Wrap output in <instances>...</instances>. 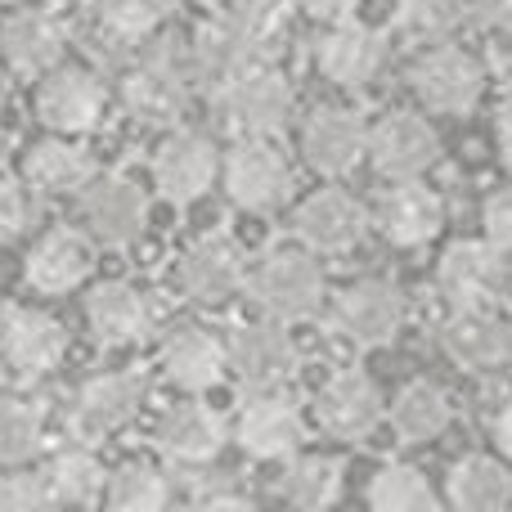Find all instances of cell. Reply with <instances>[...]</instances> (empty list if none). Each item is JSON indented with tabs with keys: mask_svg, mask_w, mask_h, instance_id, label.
Instances as JSON below:
<instances>
[{
	"mask_svg": "<svg viewBox=\"0 0 512 512\" xmlns=\"http://www.w3.org/2000/svg\"><path fill=\"white\" fill-rule=\"evenodd\" d=\"M499 153H504V162H508V171H512V108L499 117Z\"/></svg>",
	"mask_w": 512,
	"mask_h": 512,
	"instance_id": "7dc6e473",
	"label": "cell"
},
{
	"mask_svg": "<svg viewBox=\"0 0 512 512\" xmlns=\"http://www.w3.org/2000/svg\"><path fill=\"white\" fill-rule=\"evenodd\" d=\"M225 441H230V427H225V418L216 414L212 405H203V400H180V405H171L167 414L158 418V427H153V445H158L171 463H189V468L212 463L216 454L225 450Z\"/></svg>",
	"mask_w": 512,
	"mask_h": 512,
	"instance_id": "2e32d148",
	"label": "cell"
},
{
	"mask_svg": "<svg viewBox=\"0 0 512 512\" xmlns=\"http://www.w3.org/2000/svg\"><path fill=\"white\" fill-rule=\"evenodd\" d=\"M499 81H504V90H508V99H512V54L504 59V68H499Z\"/></svg>",
	"mask_w": 512,
	"mask_h": 512,
	"instance_id": "c3c4849f",
	"label": "cell"
},
{
	"mask_svg": "<svg viewBox=\"0 0 512 512\" xmlns=\"http://www.w3.org/2000/svg\"><path fill=\"white\" fill-rule=\"evenodd\" d=\"M450 504L463 512H499L512 504V472L490 454H468L450 472Z\"/></svg>",
	"mask_w": 512,
	"mask_h": 512,
	"instance_id": "4dcf8cb0",
	"label": "cell"
},
{
	"mask_svg": "<svg viewBox=\"0 0 512 512\" xmlns=\"http://www.w3.org/2000/svg\"><path fill=\"white\" fill-rule=\"evenodd\" d=\"M23 176L27 185H36L41 194H77L90 185L95 176V162L81 144H72L68 135H45L27 149L23 158Z\"/></svg>",
	"mask_w": 512,
	"mask_h": 512,
	"instance_id": "83f0119b",
	"label": "cell"
},
{
	"mask_svg": "<svg viewBox=\"0 0 512 512\" xmlns=\"http://www.w3.org/2000/svg\"><path fill=\"white\" fill-rule=\"evenodd\" d=\"M194 72H189L185 41H158L135 59V68L126 72V108L140 122H171L194 95Z\"/></svg>",
	"mask_w": 512,
	"mask_h": 512,
	"instance_id": "6da1fadb",
	"label": "cell"
},
{
	"mask_svg": "<svg viewBox=\"0 0 512 512\" xmlns=\"http://www.w3.org/2000/svg\"><path fill=\"white\" fill-rule=\"evenodd\" d=\"M378 418H382L378 382L360 369L333 373L315 396V423L324 427L328 436H337V441H360V436H369L373 427H378Z\"/></svg>",
	"mask_w": 512,
	"mask_h": 512,
	"instance_id": "e0dca14e",
	"label": "cell"
},
{
	"mask_svg": "<svg viewBox=\"0 0 512 512\" xmlns=\"http://www.w3.org/2000/svg\"><path fill=\"white\" fill-rule=\"evenodd\" d=\"M342 463L328 454H297L283 472V499L292 508H333L342 499Z\"/></svg>",
	"mask_w": 512,
	"mask_h": 512,
	"instance_id": "d6a6232c",
	"label": "cell"
},
{
	"mask_svg": "<svg viewBox=\"0 0 512 512\" xmlns=\"http://www.w3.org/2000/svg\"><path fill=\"white\" fill-rule=\"evenodd\" d=\"M86 324L95 333V342L104 346H135L153 324V310L144 301V292L126 279H108L99 288H90L86 297Z\"/></svg>",
	"mask_w": 512,
	"mask_h": 512,
	"instance_id": "d4e9b609",
	"label": "cell"
},
{
	"mask_svg": "<svg viewBox=\"0 0 512 512\" xmlns=\"http://www.w3.org/2000/svg\"><path fill=\"white\" fill-rule=\"evenodd\" d=\"M36 508H50V490H45L41 472H23V463L0 472V512H36Z\"/></svg>",
	"mask_w": 512,
	"mask_h": 512,
	"instance_id": "ab89813d",
	"label": "cell"
},
{
	"mask_svg": "<svg viewBox=\"0 0 512 512\" xmlns=\"http://www.w3.org/2000/svg\"><path fill=\"white\" fill-rule=\"evenodd\" d=\"M221 176V153L203 131H171L153 153V185L167 203H198Z\"/></svg>",
	"mask_w": 512,
	"mask_h": 512,
	"instance_id": "ba28073f",
	"label": "cell"
},
{
	"mask_svg": "<svg viewBox=\"0 0 512 512\" xmlns=\"http://www.w3.org/2000/svg\"><path fill=\"white\" fill-rule=\"evenodd\" d=\"M441 198L418 180H396L378 203V230L396 248H423L441 234Z\"/></svg>",
	"mask_w": 512,
	"mask_h": 512,
	"instance_id": "484cf974",
	"label": "cell"
},
{
	"mask_svg": "<svg viewBox=\"0 0 512 512\" xmlns=\"http://www.w3.org/2000/svg\"><path fill=\"white\" fill-rule=\"evenodd\" d=\"M364 149H369V126L355 108L324 104L301 126V158L319 176H346L364 158Z\"/></svg>",
	"mask_w": 512,
	"mask_h": 512,
	"instance_id": "4fadbf2b",
	"label": "cell"
},
{
	"mask_svg": "<svg viewBox=\"0 0 512 512\" xmlns=\"http://www.w3.org/2000/svg\"><path fill=\"white\" fill-rule=\"evenodd\" d=\"M369 504L378 512H432L441 499H436L427 472H418L414 463H387L369 481Z\"/></svg>",
	"mask_w": 512,
	"mask_h": 512,
	"instance_id": "e575fe53",
	"label": "cell"
},
{
	"mask_svg": "<svg viewBox=\"0 0 512 512\" xmlns=\"http://www.w3.org/2000/svg\"><path fill=\"white\" fill-rule=\"evenodd\" d=\"M508 364H512V351H508Z\"/></svg>",
	"mask_w": 512,
	"mask_h": 512,
	"instance_id": "681fc988",
	"label": "cell"
},
{
	"mask_svg": "<svg viewBox=\"0 0 512 512\" xmlns=\"http://www.w3.org/2000/svg\"><path fill=\"white\" fill-rule=\"evenodd\" d=\"M0 355H5L14 378L36 382L63 364V355H68V333H63V324L54 315H45V310L14 306L0 319Z\"/></svg>",
	"mask_w": 512,
	"mask_h": 512,
	"instance_id": "8fae6325",
	"label": "cell"
},
{
	"mask_svg": "<svg viewBox=\"0 0 512 512\" xmlns=\"http://www.w3.org/2000/svg\"><path fill=\"white\" fill-rule=\"evenodd\" d=\"M292 230H297V239L306 243L310 252L337 256V252H351L355 243L364 239L369 216H364V207L355 203L346 189H319V194H310L306 203L297 207Z\"/></svg>",
	"mask_w": 512,
	"mask_h": 512,
	"instance_id": "44dd1931",
	"label": "cell"
},
{
	"mask_svg": "<svg viewBox=\"0 0 512 512\" xmlns=\"http://www.w3.org/2000/svg\"><path fill=\"white\" fill-rule=\"evenodd\" d=\"M441 351L450 355L459 369L490 373V369H499V364H508L512 328L486 306H454V315L445 319V328H441Z\"/></svg>",
	"mask_w": 512,
	"mask_h": 512,
	"instance_id": "d6986e66",
	"label": "cell"
},
{
	"mask_svg": "<svg viewBox=\"0 0 512 512\" xmlns=\"http://www.w3.org/2000/svg\"><path fill=\"white\" fill-rule=\"evenodd\" d=\"M99 27L117 41H149L171 14V0H95Z\"/></svg>",
	"mask_w": 512,
	"mask_h": 512,
	"instance_id": "8d00e7d4",
	"label": "cell"
},
{
	"mask_svg": "<svg viewBox=\"0 0 512 512\" xmlns=\"http://www.w3.org/2000/svg\"><path fill=\"white\" fill-rule=\"evenodd\" d=\"M104 81L86 68H50L36 86V117L54 135H86L104 122Z\"/></svg>",
	"mask_w": 512,
	"mask_h": 512,
	"instance_id": "52a82bcc",
	"label": "cell"
},
{
	"mask_svg": "<svg viewBox=\"0 0 512 512\" xmlns=\"http://www.w3.org/2000/svg\"><path fill=\"white\" fill-rule=\"evenodd\" d=\"M436 288L450 306H490L504 288V252L495 243H454L436 261Z\"/></svg>",
	"mask_w": 512,
	"mask_h": 512,
	"instance_id": "ffe728a7",
	"label": "cell"
},
{
	"mask_svg": "<svg viewBox=\"0 0 512 512\" xmlns=\"http://www.w3.org/2000/svg\"><path fill=\"white\" fill-rule=\"evenodd\" d=\"M212 95L221 122L239 135H279L292 117V86L274 68H256V63L225 77Z\"/></svg>",
	"mask_w": 512,
	"mask_h": 512,
	"instance_id": "7a4b0ae2",
	"label": "cell"
},
{
	"mask_svg": "<svg viewBox=\"0 0 512 512\" xmlns=\"http://www.w3.org/2000/svg\"><path fill=\"white\" fill-rule=\"evenodd\" d=\"M90 270H95V248H90V239L77 230H50L27 252V265H23L27 283H32L36 292H50V297L81 288V283L90 279Z\"/></svg>",
	"mask_w": 512,
	"mask_h": 512,
	"instance_id": "4316f807",
	"label": "cell"
},
{
	"mask_svg": "<svg viewBox=\"0 0 512 512\" xmlns=\"http://www.w3.org/2000/svg\"><path fill=\"white\" fill-rule=\"evenodd\" d=\"M373 167L387 180H418L427 167H436L441 158V140L436 131L414 113H387L378 126L369 131V149Z\"/></svg>",
	"mask_w": 512,
	"mask_h": 512,
	"instance_id": "5bb4252c",
	"label": "cell"
},
{
	"mask_svg": "<svg viewBox=\"0 0 512 512\" xmlns=\"http://www.w3.org/2000/svg\"><path fill=\"white\" fill-rule=\"evenodd\" d=\"M495 445H499V454L512 463V405L495 418Z\"/></svg>",
	"mask_w": 512,
	"mask_h": 512,
	"instance_id": "f6af8a7d",
	"label": "cell"
},
{
	"mask_svg": "<svg viewBox=\"0 0 512 512\" xmlns=\"http://www.w3.org/2000/svg\"><path fill=\"white\" fill-rule=\"evenodd\" d=\"M292 5H301L306 14H315V18H333V14H342L346 9V0H292Z\"/></svg>",
	"mask_w": 512,
	"mask_h": 512,
	"instance_id": "bcb514c9",
	"label": "cell"
},
{
	"mask_svg": "<svg viewBox=\"0 0 512 512\" xmlns=\"http://www.w3.org/2000/svg\"><path fill=\"white\" fill-rule=\"evenodd\" d=\"M45 490H50V504H63V508H86V504H99L104 499V486H108V468L99 463L95 450H59L50 463H45Z\"/></svg>",
	"mask_w": 512,
	"mask_h": 512,
	"instance_id": "f546056e",
	"label": "cell"
},
{
	"mask_svg": "<svg viewBox=\"0 0 512 512\" xmlns=\"http://www.w3.org/2000/svg\"><path fill=\"white\" fill-rule=\"evenodd\" d=\"M454 409H450V396H445L436 382H409L400 387V396L391 400V427L400 432V441L409 445H427L450 427Z\"/></svg>",
	"mask_w": 512,
	"mask_h": 512,
	"instance_id": "1f68e13d",
	"label": "cell"
},
{
	"mask_svg": "<svg viewBox=\"0 0 512 512\" xmlns=\"http://www.w3.org/2000/svg\"><path fill=\"white\" fill-rule=\"evenodd\" d=\"M176 283L189 301L198 306H221L234 292L248 283V270H243V248L225 234H212V239H198L194 248L180 256L176 265Z\"/></svg>",
	"mask_w": 512,
	"mask_h": 512,
	"instance_id": "9a60e30c",
	"label": "cell"
},
{
	"mask_svg": "<svg viewBox=\"0 0 512 512\" xmlns=\"http://www.w3.org/2000/svg\"><path fill=\"white\" fill-rule=\"evenodd\" d=\"M333 324L355 346H387L405 324V297L387 279H360L337 297Z\"/></svg>",
	"mask_w": 512,
	"mask_h": 512,
	"instance_id": "7c38bea8",
	"label": "cell"
},
{
	"mask_svg": "<svg viewBox=\"0 0 512 512\" xmlns=\"http://www.w3.org/2000/svg\"><path fill=\"white\" fill-rule=\"evenodd\" d=\"M234 436H239L248 459H261V463L288 459L306 441V418H301V409L292 400L274 396V391H256L248 405H243Z\"/></svg>",
	"mask_w": 512,
	"mask_h": 512,
	"instance_id": "ac0fdd59",
	"label": "cell"
},
{
	"mask_svg": "<svg viewBox=\"0 0 512 512\" xmlns=\"http://www.w3.org/2000/svg\"><path fill=\"white\" fill-rule=\"evenodd\" d=\"M225 194L243 212H274L292 194V167L270 135H243L225 158Z\"/></svg>",
	"mask_w": 512,
	"mask_h": 512,
	"instance_id": "277c9868",
	"label": "cell"
},
{
	"mask_svg": "<svg viewBox=\"0 0 512 512\" xmlns=\"http://www.w3.org/2000/svg\"><path fill=\"white\" fill-rule=\"evenodd\" d=\"M81 221H86L90 239L104 248H131L149 225V203H144L135 180L90 176V185L81 189Z\"/></svg>",
	"mask_w": 512,
	"mask_h": 512,
	"instance_id": "30bf717a",
	"label": "cell"
},
{
	"mask_svg": "<svg viewBox=\"0 0 512 512\" xmlns=\"http://www.w3.org/2000/svg\"><path fill=\"white\" fill-rule=\"evenodd\" d=\"M144 396H149V387H144L140 373H131V369L99 373L72 400V427H77L81 441L117 436L122 427L135 423V414L144 409Z\"/></svg>",
	"mask_w": 512,
	"mask_h": 512,
	"instance_id": "9c48e42d",
	"label": "cell"
},
{
	"mask_svg": "<svg viewBox=\"0 0 512 512\" xmlns=\"http://www.w3.org/2000/svg\"><path fill=\"white\" fill-rule=\"evenodd\" d=\"M315 63L333 86H369L387 63V36L364 23H337L319 36Z\"/></svg>",
	"mask_w": 512,
	"mask_h": 512,
	"instance_id": "7402d4cb",
	"label": "cell"
},
{
	"mask_svg": "<svg viewBox=\"0 0 512 512\" xmlns=\"http://www.w3.org/2000/svg\"><path fill=\"white\" fill-rule=\"evenodd\" d=\"M185 54H189V72H194V86H207L216 90L225 77H234L239 68H248L256 45L248 36H239L225 18H216V23L198 27L194 36L185 41Z\"/></svg>",
	"mask_w": 512,
	"mask_h": 512,
	"instance_id": "f1b7e54d",
	"label": "cell"
},
{
	"mask_svg": "<svg viewBox=\"0 0 512 512\" xmlns=\"http://www.w3.org/2000/svg\"><path fill=\"white\" fill-rule=\"evenodd\" d=\"M194 504L198 508H248L252 499L243 495V490H234V486H194Z\"/></svg>",
	"mask_w": 512,
	"mask_h": 512,
	"instance_id": "7bdbcfd3",
	"label": "cell"
},
{
	"mask_svg": "<svg viewBox=\"0 0 512 512\" xmlns=\"http://www.w3.org/2000/svg\"><path fill=\"white\" fill-rule=\"evenodd\" d=\"M225 369L248 391H279L297 373V342L283 328V319L265 315L256 324H243L225 342Z\"/></svg>",
	"mask_w": 512,
	"mask_h": 512,
	"instance_id": "5b68a950",
	"label": "cell"
},
{
	"mask_svg": "<svg viewBox=\"0 0 512 512\" xmlns=\"http://www.w3.org/2000/svg\"><path fill=\"white\" fill-rule=\"evenodd\" d=\"M472 14H477L481 23L512 32V0H472Z\"/></svg>",
	"mask_w": 512,
	"mask_h": 512,
	"instance_id": "ee69618b",
	"label": "cell"
},
{
	"mask_svg": "<svg viewBox=\"0 0 512 512\" xmlns=\"http://www.w3.org/2000/svg\"><path fill=\"white\" fill-rule=\"evenodd\" d=\"M283 9H288V0H221V18L239 36H248L252 45H261L265 36L279 32Z\"/></svg>",
	"mask_w": 512,
	"mask_h": 512,
	"instance_id": "f35d334b",
	"label": "cell"
},
{
	"mask_svg": "<svg viewBox=\"0 0 512 512\" xmlns=\"http://www.w3.org/2000/svg\"><path fill=\"white\" fill-rule=\"evenodd\" d=\"M472 18V0H400V23L405 32L441 41V36L459 32Z\"/></svg>",
	"mask_w": 512,
	"mask_h": 512,
	"instance_id": "74e56055",
	"label": "cell"
},
{
	"mask_svg": "<svg viewBox=\"0 0 512 512\" xmlns=\"http://www.w3.org/2000/svg\"><path fill=\"white\" fill-rule=\"evenodd\" d=\"M171 499V481L153 463H122L117 472H108L104 504L117 512H158Z\"/></svg>",
	"mask_w": 512,
	"mask_h": 512,
	"instance_id": "836d02e7",
	"label": "cell"
},
{
	"mask_svg": "<svg viewBox=\"0 0 512 512\" xmlns=\"http://www.w3.org/2000/svg\"><path fill=\"white\" fill-rule=\"evenodd\" d=\"M248 292L256 301V310L270 319H306L319 310L324 301V270L315 265V256L306 252H270L261 265L248 274Z\"/></svg>",
	"mask_w": 512,
	"mask_h": 512,
	"instance_id": "3957f363",
	"label": "cell"
},
{
	"mask_svg": "<svg viewBox=\"0 0 512 512\" xmlns=\"http://www.w3.org/2000/svg\"><path fill=\"white\" fill-rule=\"evenodd\" d=\"M409 86L432 113H468L486 90V72L459 45H432L414 59L409 68Z\"/></svg>",
	"mask_w": 512,
	"mask_h": 512,
	"instance_id": "8992f818",
	"label": "cell"
},
{
	"mask_svg": "<svg viewBox=\"0 0 512 512\" xmlns=\"http://www.w3.org/2000/svg\"><path fill=\"white\" fill-rule=\"evenodd\" d=\"M162 364V378L176 382L180 391H207L221 382L225 373V342L212 333V328H198V324H180L167 333L158 351Z\"/></svg>",
	"mask_w": 512,
	"mask_h": 512,
	"instance_id": "603a6c76",
	"label": "cell"
},
{
	"mask_svg": "<svg viewBox=\"0 0 512 512\" xmlns=\"http://www.w3.org/2000/svg\"><path fill=\"white\" fill-rule=\"evenodd\" d=\"M481 225H486V243H495L499 252H512V185L495 189L481 207Z\"/></svg>",
	"mask_w": 512,
	"mask_h": 512,
	"instance_id": "60d3db41",
	"label": "cell"
},
{
	"mask_svg": "<svg viewBox=\"0 0 512 512\" xmlns=\"http://www.w3.org/2000/svg\"><path fill=\"white\" fill-rule=\"evenodd\" d=\"M45 441V418L32 400L0 396V468L27 463Z\"/></svg>",
	"mask_w": 512,
	"mask_h": 512,
	"instance_id": "d590c367",
	"label": "cell"
},
{
	"mask_svg": "<svg viewBox=\"0 0 512 512\" xmlns=\"http://www.w3.org/2000/svg\"><path fill=\"white\" fill-rule=\"evenodd\" d=\"M23 230H27V198L18 189V180L0 176V243L18 239Z\"/></svg>",
	"mask_w": 512,
	"mask_h": 512,
	"instance_id": "b9f144b4",
	"label": "cell"
},
{
	"mask_svg": "<svg viewBox=\"0 0 512 512\" xmlns=\"http://www.w3.org/2000/svg\"><path fill=\"white\" fill-rule=\"evenodd\" d=\"M63 23L45 9H18L0 23V59L14 72H27V77H41V72L59 68L63 59Z\"/></svg>",
	"mask_w": 512,
	"mask_h": 512,
	"instance_id": "cb8c5ba5",
	"label": "cell"
}]
</instances>
